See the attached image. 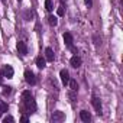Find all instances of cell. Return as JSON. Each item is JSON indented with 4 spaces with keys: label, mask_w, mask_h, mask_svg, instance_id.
Segmentation results:
<instances>
[{
    "label": "cell",
    "mask_w": 123,
    "mask_h": 123,
    "mask_svg": "<svg viewBox=\"0 0 123 123\" xmlns=\"http://www.w3.org/2000/svg\"><path fill=\"white\" fill-rule=\"evenodd\" d=\"M51 119H52V122H62V120L65 119V113L61 111V110H55V111L52 113Z\"/></svg>",
    "instance_id": "obj_3"
},
{
    "label": "cell",
    "mask_w": 123,
    "mask_h": 123,
    "mask_svg": "<svg viewBox=\"0 0 123 123\" xmlns=\"http://www.w3.org/2000/svg\"><path fill=\"white\" fill-rule=\"evenodd\" d=\"M28 120H29V119H28V116H22V117H20V122H23V123H26Z\"/></svg>",
    "instance_id": "obj_23"
},
{
    "label": "cell",
    "mask_w": 123,
    "mask_h": 123,
    "mask_svg": "<svg viewBox=\"0 0 123 123\" xmlns=\"http://www.w3.org/2000/svg\"><path fill=\"white\" fill-rule=\"evenodd\" d=\"M70 64H71V67H74V68H78V67H81L83 61H81V58H80L78 55H74V56L70 59Z\"/></svg>",
    "instance_id": "obj_6"
},
{
    "label": "cell",
    "mask_w": 123,
    "mask_h": 123,
    "mask_svg": "<svg viewBox=\"0 0 123 123\" xmlns=\"http://www.w3.org/2000/svg\"><path fill=\"white\" fill-rule=\"evenodd\" d=\"M59 77H61V81H62V84H64V86H67V84H68V81H70V73H68L67 70H61Z\"/></svg>",
    "instance_id": "obj_7"
},
{
    "label": "cell",
    "mask_w": 123,
    "mask_h": 123,
    "mask_svg": "<svg viewBox=\"0 0 123 123\" xmlns=\"http://www.w3.org/2000/svg\"><path fill=\"white\" fill-rule=\"evenodd\" d=\"M25 81H26L29 86H35V84H36V77H35V74H33L31 70H26V71H25Z\"/></svg>",
    "instance_id": "obj_2"
},
{
    "label": "cell",
    "mask_w": 123,
    "mask_h": 123,
    "mask_svg": "<svg viewBox=\"0 0 123 123\" xmlns=\"http://www.w3.org/2000/svg\"><path fill=\"white\" fill-rule=\"evenodd\" d=\"M9 110V106H7V103H5V101H0V116H2L3 113H6Z\"/></svg>",
    "instance_id": "obj_13"
},
{
    "label": "cell",
    "mask_w": 123,
    "mask_h": 123,
    "mask_svg": "<svg viewBox=\"0 0 123 123\" xmlns=\"http://www.w3.org/2000/svg\"><path fill=\"white\" fill-rule=\"evenodd\" d=\"M35 62H36V67L42 70V68H45V65H46V59H45V58H42V56H38Z\"/></svg>",
    "instance_id": "obj_11"
},
{
    "label": "cell",
    "mask_w": 123,
    "mask_h": 123,
    "mask_svg": "<svg viewBox=\"0 0 123 123\" xmlns=\"http://www.w3.org/2000/svg\"><path fill=\"white\" fill-rule=\"evenodd\" d=\"M64 42L67 43V46L73 48V42H74V39H73V35H71L70 32H65V33H64Z\"/></svg>",
    "instance_id": "obj_9"
},
{
    "label": "cell",
    "mask_w": 123,
    "mask_h": 123,
    "mask_svg": "<svg viewBox=\"0 0 123 123\" xmlns=\"http://www.w3.org/2000/svg\"><path fill=\"white\" fill-rule=\"evenodd\" d=\"M84 2H86V5H87L88 7H91V6H93V0H84Z\"/></svg>",
    "instance_id": "obj_22"
},
{
    "label": "cell",
    "mask_w": 123,
    "mask_h": 123,
    "mask_svg": "<svg viewBox=\"0 0 123 123\" xmlns=\"http://www.w3.org/2000/svg\"><path fill=\"white\" fill-rule=\"evenodd\" d=\"M56 13H58V16H64V15H65V10H64V6H61V7H58V10H56Z\"/></svg>",
    "instance_id": "obj_19"
},
{
    "label": "cell",
    "mask_w": 123,
    "mask_h": 123,
    "mask_svg": "<svg viewBox=\"0 0 123 123\" xmlns=\"http://www.w3.org/2000/svg\"><path fill=\"white\" fill-rule=\"evenodd\" d=\"M18 2H22V0H18Z\"/></svg>",
    "instance_id": "obj_26"
},
{
    "label": "cell",
    "mask_w": 123,
    "mask_h": 123,
    "mask_svg": "<svg viewBox=\"0 0 123 123\" xmlns=\"http://www.w3.org/2000/svg\"><path fill=\"white\" fill-rule=\"evenodd\" d=\"M3 78H5V77H3V73H2V70H0V86L3 84Z\"/></svg>",
    "instance_id": "obj_24"
},
{
    "label": "cell",
    "mask_w": 123,
    "mask_h": 123,
    "mask_svg": "<svg viewBox=\"0 0 123 123\" xmlns=\"http://www.w3.org/2000/svg\"><path fill=\"white\" fill-rule=\"evenodd\" d=\"M18 51H19V54L20 55H28V46H26V43L25 42H22V41H19L18 42Z\"/></svg>",
    "instance_id": "obj_8"
},
{
    "label": "cell",
    "mask_w": 123,
    "mask_h": 123,
    "mask_svg": "<svg viewBox=\"0 0 123 123\" xmlns=\"http://www.w3.org/2000/svg\"><path fill=\"white\" fill-rule=\"evenodd\" d=\"M10 93H12V87H9V86H7V87H5V88H3V96H9Z\"/></svg>",
    "instance_id": "obj_18"
},
{
    "label": "cell",
    "mask_w": 123,
    "mask_h": 123,
    "mask_svg": "<svg viewBox=\"0 0 123 123\" xmlns=\"http://www.w3.org/2000/svg\"><path fill=\"white\" fill-rule=\"evenodd\" d=\"M80 117H81V120L86 122V123H88V122L91 120V114H90L87 110H81V111H80Z\"/></svg>",
    "instance_id": "obj_10"
},
{
    "label": "cell",
    "mask_w": 123,
    "mask_h": 123,
    "mask_svg": "<svg viewBox=\"0 0 123 123\" xmlns=\"http://www.w3.org/2000/svg\"><path fill=\"white\" fill-rule=\"evenodd\" d=\"M45 9H46L48 12H52V9H54V6H52V0H45Z\"/></svg>",
    "instance_id": "obj_16"
},
{
    "label": "cell",
    "mask_w": 123,
    "mask_h": 123,
    "mask_svg": "<svg viewBox=\"0 0 123 123\" xmlns=\"http://www.w3.org/2000/svg\"><path fill=\"white\" fill-rule=\"evenodd\" d=\"M48 22H49L51 26H56V25H58V19H56V16H54V15H51V16L48 18Z\"/></svg>",
    "instance_id": "obj_14"
},
{
    "label": "cell",
    "mask_w": 123,
    "mask_h": 123,
    "mask_svg": "<svg viewBox=\"0 0 123 123\" xmlns=\"http://www.w3.org/2000/svg\"><path fill=\"white\" fill-rule=\"evenodd\" d=\"M68 84H70V87H71V90H73V91H77V90H78V84H77V80H71V78H70Z\"/></svg>",
    "instance_id": "obj_15"
},
{
    "label": "cell",
    "mask_w": 123,
    "mask_h": 123,
    "mask_svg": "<svg viewBox=\"0 0 123 123\" xmlns=\"http://www.w3.org/2000/svg\"><path fill=\"white\" fill-rule=\"evenodd\" d=\"M45 59L49 61V62H52V61H54V51L51 48H46L45 49Z\"/></svg>",
    "instance_id": "obj_12"
},
{
    "label": "cell",
    "mask_w": 123,
    "mask_h": 123,
    "mask_svg": "<svg viewBox=\"0 0 123 123\" xmlns=\"http://www.w3.org/2000/svg\"><path fill=\"white\" fill-rule=\"evenodd\" d=\"M2 73H3V77H6V78H13V74H15L12 65H5L3 70H2Z\"/></svg>",
    "instance_id": "obj_5"
},
{
    "label": "cell",
    "mask_w": 123,
    "mask_h": 123,
    "mask_svg": "<svg viewBox=\"0 0 123 123\" xmlns=\"http://www.w3.org/2000/svg\"><path fill=\"white\" fill-rule=\"evenodd\" d=\"M91 104H93V107L96 109L97 114H101V101H100V98L96 97V96H93V97H91Z\"/></svg>",
    "instance_id": "obj_4"
},
{
    "label": "cell",
    "mask_w": 123,
    "mask_h": 123,
    "mask_svg": "<svg viewBox=\"0 0 123 123\" xmlns=\"http://www.w3.org/2000/svg\"><path fill=\"white\" fill-rule=\"evenodd\" d=\"M68 97L71 98V101H73V103H75V100H77V96H75V93H74L73 90H71V91L68 93Z\"/></svg>",
    "instance_id": "obj_17"
},
{
    "label": "cell",
    "mask_w": 123,
    "mask_h": 123,
    "mask_svg": "<svg viewBox=\"0 0 123 123\" xmlns=\"http://www.w3.org/2000/svg\"><path fill=\"white\" fill-rule=\"evenodd\" d=\"M20 110L23 113H35L36 111V103L33 100V96L31 94V91H23L22 93V104H20Z\"/></svg>",
    "instance_id": "obj_1"
},
{
    "label": "cell",
    "mask_w": 123,
    "mask_h": 123,
    "mask_svg": "<svg viewBox=\"0 0 123 123\" xmlns=\"http://www.w3.org/2000/svg\"><path fill=\"white\" fill-rule=\"evenodd\" d=\"M65 2H67V0H61V3H62V5H64V3H65Z\"/></svg>",
    "instance_id": "obj_25"
},
{
    "label": "cell",
    "mask_w": 123,
    "mask_h": 123,
    "mask_svg": "<svg viewBox=\"0 0 123 123\" xmlns=\"http://www.w3.org/2000/svg\"><path fill=\"white\" fill-rule=\"evenodd\" d=\"M25 18H26V20H31V19H32V12L28 10V12L25 13Z\"/></svg>",
    "instance_id": "obj_21"
},
{
    "label": "cell",
    "mask_w": 123,
    "mask_h": 123,
    "mask_svg": "<svg viewBox=\"0 0 123 123\" xmlns=\"http://www.w3.org/2000/svg\"><path fill=\"white\" fill-rule=\"evenodd\" d=\"M3 122H5V123H7V122H9V123H13L15 119H13L12 116H6V117H3Z\"/></svg>",
    "instance_id": "obj_20"
}]
</instances>
